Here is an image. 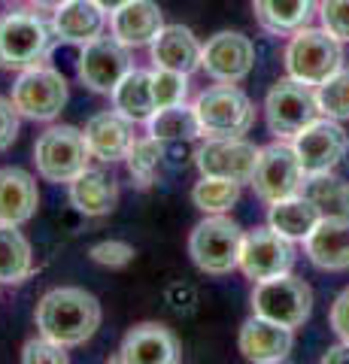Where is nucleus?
Listing matches in <instances>:
<instances>
[{
    "mask_svg": "<svg viewBox=\"0 0 349 364\" xmlns=\"http://www.w3.org/2000/svg\"><path fill=\"white\" fill-rule=\"evenodd\" d=\"M100 318H104V313H100L97 298L80 286H61L46 291L33 310L37 331L67 349L92 340L100 328Z\"/></svg>",
    "mask_w": 349,
    "mask_h": 364,
    "instance_id": "nucleus-1",
    "label": "nucleus"
},
{
    "mask_svg": "<svg viewBox=\"0 0 349 364\" xmlns=\"http://www.w3.org/2000/svg\"><path fill=\"white\" fill-rule=\"evenodd\" d=\"M55 31L46 18L31 9H13L0 16V67L4 70H31L49 58L55 46Z\"/></svg>",
    "mask_w": 349,
    "mask_h": 364,
    "instance_id": "nucleus-2",
    "label": "nucleus"
},
{
    "mask_svg": "<svg viewBox=\"0 0 349 364\" xmlns=\"http://www.w3.org/2000/svg\"><path fill=\"white\" fill-rule=\"evenodd\" d=\"M240 249H243V228L228 219L225 213H213L204 222L195 225L188 237V255L198 264V270L210 277H225L234 267H240Z\"/></svg>",
    "mask_w": 349,
    "mask_h": 364,
    "instance_id": "nucleus-3",
    "label": "nucleus"
},
{
    "mask_svg": "<svg viewBox=\"0 0 349 364\" xmlns=\"http://www.w3.org/2000/svg\"><path fill=\"white\" fill-rule=\"evenodd\" d=\"M340 67L343 46L325 28H301L298 33H291L286 46V70L291 79H301V82L319 88Z\"/></svg>",
    "mask_w": 349,
    "mask_h": 364,
    "instance_id": "nucleus-4",
    "label": "nucleus"
},
{
    "mask_svg": "<svg viewBox=\"0 0 349 364\" xmlns=\"http://www.w3.org/2000/svg\"><path fill=\"white\" fill-rule=\"evenodd\" d=\"M195 112L204 136H243L255 124V107L237 82H219L200 91Z\"/></svg>",
    "mask_w": 349,
    "mask_h": 364,
    "instance_id": "nucleus-5",
    "label": "nucleus"
},
{
    "mask_svg": "<svg viewBox=\"0 0 349 364\" xmlns=\"http://www.w3.org/2000/svg\"><path fill=\"white\" fill-rule=\"evenodd\" d=\"M92 161L85 134L73 124H55L33 143V164L46 182H70Z\"/></svg>",
    "mask_w": 349,
    "mask_h": 364,
    "instance_id": "nucleus-6",
    "label": "nucleus"
},
{
    "mask_svg": "<svg viewBox=\"0 0 349 364\" xmlns=\"http://www.w3.org/2000/svg\"><path fill=\"white\" fill-rule=\"evenodd\" d=\"M322 116L316 88L301 82V79H279V82L267 91L264 97V119L270 134H276L279 140L295 136L304 131L310 122H316Z\"/></svg>",
    "mask_w": 349,
    "mask_h": 364,
    "instance_id": "nucleus-7",
    "label": "nucleus"
},
{
    "mask_svg": "<svg viewBox=\"0 0 349 364\" xmlns=\"http://www.w3.org/2000/svg\"><path fill=\"white\" fill-rule=\"evenodd\" d=\"M252 313L295 331V328H301L313 313V289L304 279L291 277V273L255 282Z\"/></svg>",
    "mask_w": 349,
    "mask_h": 364,
    "instance_id": "nucleus-8",
    "label": "nucleus"
},
{
    "mask_svg": "<svg viewBox=\"0 0 349 364\" xmlns=\"http://www.w3.org/2000/svg\"><path fill=\"white\" fill-rule=\"evenodd\" d=\"M70 88L67 79L55 70V67H31L21 70L13 85V104L21 112V119L31 122H52L67 107Z\"/></svg>",
    "mask_w": 349,
    "mask_h": 364,
    "instance_id": "nucleus-9",
    "label": "nucleus"
},
{
    "mask_svg": "<svg viewBox=\"0 0 349 364\" xmlns=\"http://www.w3.org/2000/svg\"><path fill=\"white\" fill-rule=\"evenodd\" d=\"M304 179H307V173H304V167L298 161L295 146L270 143L258 152V164H255V173H252L249 186L255 188V195L264 203H276L283 198L301 195Z\"/></svg>",
    "mask_w": 349,
    "mask_h": 364,
    "instance_id": "nucleus-10",
    "label": "nucleus"
},
{
    "mask_svg": "<svg viewBox=\"0 0 349 364\" xmlns=\"http://www.w3.org/2000/svg\"><path fill=\"white\" fill-rule=\"evenodd\" d=\"M295 267V240H289L274 228H255V231L243 234L240 249V270L255 282L283 277Z\"/></svg>",
    "mask_w": 349,
    "mask_h": 364,
    "instance_id": "nucleus-11",
    "label": "nucleus"
},
{
    "mask_svg": "<svg viewBox=\"0 0 349 364\" xmlns=\"http://www.w3.org/2000/svg\"><path fill=\"white\" fill-rule=\"evenodd\" d=\"M258 152L262 149L243 136H207L204 146L195 152V164L200 176H222L246 186L252 182Z\"/></svg>",
    "mask_w": 349,
    "mask_h": 364,
    "instance_id": "nucleus-12",
    "label": "nucleus"
},
{
    "mask_svg": "<svg viewBox=\"0 0 349 364\" xmlns=\"http://www.w3.org/2000/svg\"><path fill=\"white\" fill-rule=\"evenodd\" d=\"M291 146L298 152V161L304 167L307 176H316V173H331V170L340 164V158L349 149V136L340 128L337 119H316L310 122L304 131H298L291 136Z\"/></svg>",
    "mask_w": 349,
    "mask_h": 364,
    "instance_id": "nucleus-13",
    "label": "nucleus"
},
{
    "mask_svg": "<svg viewBox=\"0 0 349 364\" xmlns=\"http://www.w3.org/2000/svg\"><path fill=\"white\" fill-rule=\"evenodd\" d=\"M128 70H131L128 46L119 43L116 37H104V33L82 46L80 64H76L80 82L97 91V95H112V88L122 82V76Z\"/></svg>",
    "mask_w": 349,
    "mask_h": 364,
    "instance_id": "nucleus-14",
    "label": "nucleus"
},
{
    "mask_svg": "<svg viewBox=\"0 0 349 364\" xmlns=\"http://www.w3.org/2000/svg\"><path fill=\"white\" fill-rule=\"evenodd\" d=\"M255 46L237 31H219L200 49V67L216 82H243L252 73Z\"/></svg>",
    "mask_w": 349,
    "mask_h": 364,
    "instance_id": "nucleus-15",
    "label": "nucleus"
},
{
    "mask_svg": "<svg viewBox=\"0 0 349 364\" xmlns=\"http://www.w3.org/2000/svg\"><path fill=\"white\" fill-rule=\"evenodd\" d=\"M183 358L179 340L171 328L159 322H140L122 340V349L112 361H128V364H176Z\"/></svg>",
    "mask_w": 349,
    "mask_h": 364,
    "instance_id": "nucleus-16",
    "label": "nucleus"
},
{
    "mask_svg": "<svg viewBox=\"0 0 349 364\" xmlns=\"http://www.w3.org/2000/svg\"><path fill=\"white\" fill-rule=\"evenodd\" d=\"M237 346H240L246 361L279 364V361L289 358L291 346H295V334H291V328L252 313V318H246L243 328H240Z\"/></svg>",
    "mask_w": 349,
    "mask_h": 364,
    "instance_id": "nucleus-17",
    "label": "nucleus"
},
{
    "mask_svg": "<svg viewBox=\"0 0 349 364\" xmlns=\"http://www.w3.org/2000/svg\"><path fill=\"white\" fill-rule=\"evenodd\" d=\"M82 134H85L92 158H97V161H104V164L125 161L131 143L137 140V136H134V122L122 116L119 109H107V112L92 116L85 122Z\"/></svg>",
    "mask_w": 349,
    "mask_h": 364,
    "instance_id": "nucleus-18",
    "label": "nucleus"
},
{
    "mask_svg": "<svg viewBox=\"0 0 349 364\" xmlns=\"http://www.w3.org/2000/svg\"><path fill=\"white\" fill-rule=\"evenodd\" d=\"M164 28V16L155 0H128L116 13H109V31L119 43L128 49H140V46H152Z\"/></svg>",
    "mask_w": 349,
    "mask_h": 364,
    "instance_id": "nucleus-19",
    "label": "nucleus"
},
{
    "mask_svg": "<svg viewBox=\"0 0 349 364\" xmlns=\"http://www.w3.org/2000/svg\"><path fill=\"white\" fill-rule=\"evenodd\" d=\"M40 188L28 170L4 167L0 170V225H25L37 215Z\"/></svg>",
    "mask_w": 349,
    "mask_h": 364,
    "instance_id": "nucleus-20",
    "label": "nucleus"
},
{
    "mask_svg": "<svg viewBox=\"0 0 349 364\" xmlns=\"http://www.w3.org/2000/svg\"><path fill=\"white\" fill-rule=\"evenodd\" d=\"M70 203L82 215H109L119 203V179L104 167H85L80 176L67 182Z\"/></svg>",
    "mask_w": 349,
    "mask_h": 364,
    "instance_id": "nucleus-21",
    "label": "nucleus"
},
{
    "mask_svg": "<svg viewBox=\"0 0 349 364\" xmlns=\"http://www.w3.org/2000/svg\"><path fill=\"white\" fill-rule=\"evenodd\" d=\"M52 31L61 43H73V46H85L95 37L104 33L107 25V13L100 9L95 0H67L58 9H52Z\"/></svg>",
    "mask_w": 349,
    "mask_h": 364,
    "instance_id": "nucleus-22",
    "label": "nucleus"
},
{
    "mask_svg": "<svg viewBox=\"0 0 349 364\" xmlns=\"http://www.w3.org/2000/svg\"><path fill=\"white\" fill-rule=\"evenodd\" d=\"M200 49L198 37L183 25H164L159 37L152 40V61L155 67L176 73H195L200 67Z\"/></svg>",
    "mask_w": 349,
    "mask_h": 364,
    "instance_id": "nucleus-23",
    "label": "nucleus"
},
{
    "mask_svg": "<svg viewBox=\"0 0 349 364\" xmlns=\"http://www.w3.org/2000/svg\"><path fill=\"white\" fill-rule=\"evenodd\" d=\"M301 195L319 210L322 222H331L349 231V182L337 179L331 173H316L304 179Z\"/></svg>",
    "mask_w": 349,
    "mask_h": 364,
    "instance_id": "nucleus-24",
    "label": "nucleus"
},
{
    "mask_svg": "<svg viewBox=\"0 0 349 364\" xmlns=\"http://www.w3.org/2000/svg\"><path fill=\"white\" fill-rule=\"evenodd\" d=\"M252 9L267 33L291 37L301 28H310L316 16V0H252Z\"/></svg>",
    "mask_w": 349,
    "mask_h": 364,
    "instance_id": "nucleus-25",
    "label": "nucleus"
},
{
    "mask_svg": "<svg viewBox=\"0 0 349 364\" xmlns=\"http://www.w3.org/2000/svg\"><path fill=\"white\" fill-rule=\"evenodd\" d=\"M112 107L134 124H146L155 116V95H152V70H131L122 76V82L112 88Z\"/></svg>",
    "mask_w": 349,
    "mask_h": 364,
    "instance_id": "nucleus-26",
    "label": "nucleus"
},
{
    "mask_svg": "<svg viewBox=\"0 0 349 364\" xmlns=\"http://www.w3.org/2000/svg\"><path fill=\"white\" fill-rule=\"evenodd\" d=\"M319 222H322L319 210L304 195L283 198V200L270 203V210H267V225L283 237H289V240H307Z\"/></svg>",
    "mask_w": 349,
    "mask_h": 364,
    "instance_id": "nucleus-27",
    "label": "nucleus"
},
{
    "mask_svg": "<svg viewBox=\"0 0 349 364\" xmlns=\"http://www.w3.org/2000/svg\"><path fill=\"white\" fill-rule=\"evenodd\" d=\"M33 273V249L18 225H0V282L18 286Z\"/></svg>",
    "mask_w": 349,
    "mask_h": 364,
    "instance_id": "nucleus-28",
    "label": "nucleus"
},
{
    "mask_svg": "<svg viewBox=\"0 0 349 364\" xmlns=\"http://www.w3.org/2000/svg\"><path fill=\"white\" fill-rule=\"evenodd\" d=\"M167 161V143L159 136H140V140L131 143V149L125 155L128 173L137 182V188H152L155 182L161 179V170Z\"/></svg>",
    "mask_w": 349,
    "mask_h": 364,
    "instance_id": "nucleus-29",
    "label": "nucleus"
},
{
    "mask_svg": "<svg viewBox=\"0 0 349 364\" xmlns=\"http://www.w3.org/2000/svg\"><path fill=\"white\" fill-rule=\"evenodd\" d=\"M343 228H337L331 222H319L313 228V234L304 240L307 255L316 267L322 270H346L349 264V243H343Z\"/></svg>",
    "mask_w": 349,
    "mask_h": 364,
    "instance_id": "nucleus-30",
    "label": "nucleus"
},
{
    "mask_svg": "<svg viewBox=\"0 0 349 364\" xmlns=\"http://www.w3.org/2000/svg\"><path fill=\"white\" fill-rule=\"evenodd\" d=\"M149 124V134L159 136L164 143H186V140H195L200 136V122H198V112L195 104H173V107H164V109H155V116L146 122Z\"/></svg>",
    "mask_w": 349,
    "mask_h": 364,
    "instance_id": "nucleus-31",
    "label": "nucleus"
},
{
    "mask_svg": "<svg viewBox=\"0 0 349 364\" xmlns=\"http://www.w3.org/2000/svg\"><path fill=\"white\" fill-rule=\"evenodd\" d=\"M191 200L200 213H228L240 200V182L222 179V176H200V182L191 188Z\"/></svg>",
    "mask_w": 349,
    "mask_h": 364,
    "instance_id": "nucleus-32",
    "label": "nucleus"
},
{
    "mask_svg": "<svg viewBox=\"0 0 349 364\" xmlns=\"http://www.w3.org/2000/svg\"><path fill=\"white\" fill-rule=\"evenodd\" d=\"M316 97H319L322 116L349 122V67H340L328 82H322L316 88Z\"/></svg>",
    "mask_w": 349,
    "mask_h": 364,
    "instance_id": "nucleus-33",
    "label": "nucleus"
},
{
    "mask_svg": "<svg viewBox=\"0 0 349 364\" xmlns=\"http://www.w3.org/2000/svg\"><path fill=\"white\" fill-rule=\"evenodd\" d=\"M152 95H155V107H173V104H186L188 97V73H176V70H164L155 67L152 70Z\"/></svg>",
    "mask_w": 349,
    "mask_h": 364,
    "instance_id": "nucleus-34",
    "label": "nucleus"
},
{
    "mask_svg": "<svg viewBox=\"0 0 349 364\" xmlns=\"http://www.w3.org/2000/svg\"><path fill=\"white\" fill-rule=\"evenodd\" d=\"M21 361L25 364H67L70 358H67V346L55 343L46 334H40L21 346Z\"/></svg>",
    "mask_w": 349,
    "mask_h": 364,
    "instance_id": "nucleus-35",
    "label": "nucleus"
},
{
    "mask_svg": "<svg viewBox=\"0 0 349 364\" xmlns=\"http://www.w3.org/2000/svg\"><path fill=\"white\" fill-rule=\"evenodd\" d=\"M88 255H92V261L100 267L122 270L134 261V246L125 243V240H100V243H95L92 249H88Z\"/></svg>",
    "mask_w": 349,
    "mask_h": 364,
    "instance_id": "nucleus-36",
    "label": "nucleus"
},
{
    "mask_svg": "<svg viewBox=\"0 0 349 364\" xmlns=\"http://www.w3.org/2000/svg\"><path fill=\"white\" fill-rule=\"evenodd\" d=\"M322 28L337 37L340 43H349V0H322L319 4Z\"/></svg>",
    "mask_w": 349,
    "mask_h": 364,
    "instance_id": "nucleus-37",
    "label": "nucleus"
},
{
    "mask_svg": "<svg viewBox=\"0 0 349 364\" xmlns=\"http://www.w3.org/2000/svg\"><path fill=\"white\" fill-rule=\"evenodd\" d=\"M18 119L21 112L16 109L13 97H0V152H6L18 136Z\"/></svg>",
    "mask_w": 349,
    "mask_h": 364,
    "instance_id": "nucleus-38",
    "label": "nucleus"
},
{
    "mask_svg": "<svg viewBox=\"0 0 349 364\" xmlns=\"http://www.w3.org/2000/svg\"><path fill=\"white\" fill-rule=\"evenodd\" d=\"M328 318H331L334 334L349 343V289H346V291H340V294H337V298H334Z\"/></svg>",
    "mask_w": 349,
    "mask_h": 364,
    "instance_id": "nucleus-39",
    "label": "nucleus"
},
{
    "mask_svg": "<svg viewBox=\"0 0 349 364\" xmlns=\"http://www.w3.org/2000/svg\"><path fill=\"white\" fill-rule=\"evenodd\" d=\"M167 301H171V306L176 313H188L191 304H195V291L183 289V294H176V286H173V289H167Z\"/></svg>",
    "mask_w": 349,
    "mask_h": 364,
    "instance_id": "nucleus-40",
    "label": "nucleus"
},
{
    "mask_svg": "<svg viewBox=\"0 0 349 364\" xmlns=\"http://www.w3.org/2000/svg\"><path fill=\"white\" fill-rule=\"evenodd\" d=\"M322 364H349V343H346V340H340L337 346H331L328 352H325Z\"/></svg>",
    "mask_w": 349,
    "mask_h": 364,
    "instance_id": "nucleus-41",
    "label": "nucleus"
},
{
    "mask_svg": "<svg viewBox=\"0 0 349 364\" xmlns=\"http://www.w3.org/2000/svg\"><path fill=\"white\" fill-rule=\"evenodd\" d=\"M95 4L104 9V13H116V9H119V6H125L128 0H95Z\"/></svg>",
    "mask_w": 349,
    "mask_h": 364,
    "instance_id": "nucleus-42",
    "label": "nucleus"
},
{
    "mask_svg": "<svg viewBox=\"0 0 349 364\" xmlns=\"http://www.w3.org/2000/svg\"><path fill=\"white\" fill-rule=\"evenodd\" d=\"M31 4L37 9H58L61 4H67V0H31Z\"/></svg>",
    "mask_w": 349,
    "mask_h": 364,
    "instance_id": "nucleus-43",
    "label": "nucleus"
},
{
    "mask_svg": "<svg viewBox=\"0 0 349 364\" xmlns=\"http://www.w3.org/2000/svg\"><path fill=\"white\" fill-rule=\"evenodd\" d=\"M346 270H349V264H346Z\"/></svg>",
    "mask_w": 349,
    "mask_h": 364,
    "instance_id": "nucleus-44",
    "label": "nucleus"
}]
</instances>
